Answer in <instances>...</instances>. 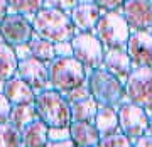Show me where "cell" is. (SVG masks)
Segmentation results:
<instances>
[{"label":"cell","instance_id":"obj_14","mask_svg":"<svg viewBox=\"0 0 152 147\" xmlns=\"http://www.w3.org/2000/svg\"><path fill=\"white\" fill-rule=\"evenodd\" d=\"M103 12L95 4H78L69 12V19L76 32H93Z\"/></svg>","mask_w":152,"mask_h":147},{"label":"cell","instance_id":"obj_31","mask_svg":"<svg viewBox=\"0 0 152 147\" xmlns=\"http://www.w3.org/2000/svg\"><path fill=\"white\" fill-rule=\"evenodd\" d=\"M12 105L9 103V100L4 97V93H0V125L9 122V115H10Z\"/></svg>","mask_w":152,"mask_h":147},{"label":"cell","instance_id":"obj_34","mask_svg":"<svg viewBox=\"0 0 152 147\" xmlns=\"http://www.w3.org/2000/svg\"><path fill=\"white\" fill-rule=\"evenodd\" d=\"M46 147H76L71 140H63V142H48Z\"/></svg>","mask_w":152,"mask_h":147},{"label":"cell","instance_id":"obj_28","mask_svg":"<svg viewBox=\"0 0 152 147\" xmlns=\"http://www.w3.org/2000/svg\"><path fill=\"white\" fill-rule=\"evenodd\" d=\"M69 140V127H54L48 129V142Z\"/></svg>","mask_w":152,"mask_h":147},{"label":"cell","instance_id":"obj_39","mask_svg":"<svg viewBox=\"0 0 152 147\" xmlns=\"http://www.w3.org/2000/svg\"><path fill=\"white\" fill-rule=\"evenodd\" d=\"M151 34H152V27H151Z\"/></svg>","mask_w":152,"mask_h":147},{"label":"cell","instance_id":"obj_24","mask_svg":"<svg viewBox=\"0 0 152 147\" xmlns=\"http://www.w3.org/2000/svg\"><path fill=\"white\" fill-rule=\"evenodd\" d=\"M0 147H22L20 130L9 122L0 125Z\"/></svg>","mask_w":152,"mask_h":147},{"label":"cell","instance_id":"obj_1","mask_svg":"<svg viewBox=\"0 0 152 147\" xmlns=\"http://www.w3.org/2000/svg\"><path fill=\"white\" fill-rule=\"evenodd\" d=\"M31 24L34 29V36L53 44L69 42L76 34L69 14L56 10V9L42 7L41 10L31 17Z\"/></svg>","mask_w":152,"mask_h":147},{"label":"cell","instance_id":"obj_16","mask_svg":"<svg viewBox=\"0 0 152 147\" xmlns=\"http://www.w3.org/2000/svg\"><path fill=\"white\" fill-rule=\"evenodd\" d=\"M4 97L9 100L10 105H26L34 103L36 91L31 86H27L20 78L14 76L4 83Z\"/></svg>","mask_w":152,"mask_h":147},{"label":"cell","instance_id":"obj_7","mask_svg":"<svg viewBox=\"0 0 152 147\" xmlns=\"http://www.w3.org/2000/svg\"><path fill=\"white\" fill-rule=\"evenodd\" d=\"M73 58L86 69H100L103 63L105 48L93 32H76L71 39Z\"/></svg>","mask_w":152,"mask_h":147},{"label":"cell","instance_id":"obj_11","mask_svg":"<svg viewBox=\"0 0 152 147\" xmlns=\"http://www.w3.org/2000/svg\"><path fill=\"white\" fill-rule=\"evenodd\" d=\"M125 51L134 68H152V34L151 31H132Z\"/></svg>","mask_w":152,"mask_h":147},{"label":"cell","instance_id":"obj_32","mask_svg":"<svg viewBox=\"0 0 152 147\" xmlns=\"http://www.w3.org/2000/svg\"><path fill=\"white\" fill-rule=\"evenodd\" d=\"M14 53H15L17 61H24L31 58V49H29V42L27 44H19L14 48Z\"/></svg>","mask_w":152,"mask_h":147},{"label":"cell","instance_id":"obj_35","mask_svg":"<svg viewBox=\"0 0 152 147\" xmlns=\"http://www.w3.org/2000/svg\"><path fill=\"white\" fill-rule=\"evenodd\" d=\"M9 12H10V9H9L7 0H0V22L4 20V17H5Z\"/></svg>","mask_w":152,"mask_h":147},{"label":"cell","instance_id":"obj_15","mask_svg":"<svg viewBox=\"0 0 152 147\" xmlns=\"http://www.w3.org/2000/svg\"><path fill=\"white\" fill-rule=\"evenodd\" d=\"M69 140L76 147H98L102 137L96 132L95 125L90 122H71Z\"/></svg>","mask_w":152,"mask_h":147},{"label":"cell","instance_id":"obj_10","mask_svg":"<svg viewBox=\"0 0 152 147\" xmlns=\"http://www.w3.org/2000/svg\"><path fill=\"white\" fill-rule=\"evenodd\" d=\"M118 12L130 31H151L152 0H125Z\"/></svg>","mask_w":152,"mask_h":147},{"label":"cell","instance_id":"obj_30","mask_svg":"<svg viewBox=\"0 0 152 147\" xmlns=\"http://www.w3.org/2000/svg\"><path fill=\"white\" fill-rule=\"evenodd\" d=\"M54 56L56 58H73V46L69 42H58L54 44Z\"/></svg>","mask_w":152,"mask_h":147},{"label":"cell","instance_id":"obj_8","mask_svg":"<svg viewBox=\"0 0 152 147\" xmlns=\"http://www.w3.org/2000/svg\"><path fill=\"white\" fill-rule=\"evenodd\" d=\"M118 113V130L130 140H135L139 137L149 134V112L130 103L124 102L117 108Z\"/></svg>","mask_w":152,"mask_h":147},{"label":"cell","instance_id":"obj_38","mask_svg":"<svg viewBox=\"0 0 152 147\" xmlns=\"http://www.w3.org/2000/svg\"><path fill=\"white\" fill-rule=\"evenodd\" d=\"M4 83L5 81H0V93H4Z\"/></svg>","mask_w":152,"mask_h":147},{"label":"cell","instance_id":"obj_20","mask_svg":"<svg viewBox=\"0 0 152 147\" xmlns=\"http://www.w3.org/2000/svg\"><path fill=\"white\" fill-rule=\"evenodd\" d=\"M19 61L15 58L14 48L0 41V81H7L15 76Z\"/></svg>","mask_w":152,"mask_h":147},{"label":"cell","instance_id":"obj_19","mask_svg":"<svg viewBox=\"0 0 152 147\" xmlns=\"http://www.w3.org/2000/svg\"><path fill=\"white\" fill-rule=\"evenodd\" d=\"M98 112V103L91 97L69 103V117L71 122H90L93 124V118Z\"/></svg>","mask_w":152,"mask_h":147},{"label":"cell","instance_id":"obj_9","mask_svg":"<svg viewBox=\"0 0 152 147\" xmlns=\"http://www.w3.org/2000/svg\"><path fill=\"white\" fill-rule=\"evenodd\" d=\"M34 37L31 19L15 12H9L0 22V39L5 44L15 48L19 44H27Z\"/></svg>","mask_w":152,"mask_h":147},{"label":"cell","instance_id":"obj_36","mask_svg":"<svg viewBox=\"0 0 152 147\" xmlns=\"http://www.w3.org/2000/svg\"><path fill=\"white\" fill-rule=\"evenodd\" d=\"M149 135H152V113L149 115Z\"/></svg>","mask_w":152,"mask_h":147},{"label":"cell","instance_id":"obj_13","mask_svg":"<svg viewBox=\"0 0 152 147\" xmlns=\"http://www.w3.org/2000/svg\"><path fill=\"white\" fill-rule=\"evenodd\" d=\"M102 69H105L112 76L117 78L120 83L125 85L129 75L134 69V64H132V59L129 58L125 49H105Z\"/></svg>","mask_w":152,"mask_h":147},{"label":"cell","instance_id":"obj_6","mask_svg":"<svg viewBox=\"0 0 152 147\" xmlns=\"http://www.w3.org/2000/svg\"><path fill=\"white\" fill-rule=\"evenodd\" d=\"M124 90L127 102L152 113V68H134Z\"/></svg>","mask_w":152,"mask_h":147},{"label":"cell","instance_id":"obj_12","mask_svg":"<svg viewBox=\"0 0 152 147\" xmlns=\"http://www.w3.org/2000/svg\"><path fill=\"white\" fill-rule=\"evenodd\" d=\"M15 76L20 78L27 86H31L36 93L44 91L49 88V80H48V64H44L37 59H24L19 61L17 64Z\"/></svg>","mask_w":152,"mask_h":147},{"label":"cell","instance_id":"obj_33","mask_svg":"<svg viewBox=\"0 0 152 147\" xmlns=\"http://www.w3.org/2000/svg\"><path fill=\"white\" fill-rule=\"evenodd\" d=\"M132 147H152V135L145 134V135L132 140Z\"/></svg>","mask_w":152,"mask_h":147},{"label":"cell","instance_id":"obj_25","mask_svg":"<svg viewBox=\"0 0 152 147\" xmlns=\"http://www.w3.org/2000/svg\"><path fill=\"white\" fill-rule=\"evenodd\" d=\"M98 147H132V140L125 137L122 132H117L108 137H102Z\"/></svg>","mask_w":152,"mask_h":147},{"label":"cell","instance_id":"obj_4","mask_svg":"<svg viewBox=\"0 0 152 147\" xmlns=\"http://www.w3.org/2000/svg\"><path fill=\"white\" fill-rule=\"evenodd\" d=\"M49 88L61 95L86 83V68L75 58H54L48 64Z\"/></svg>","mask_w":152,"mask_h":147},{"label":"cell","instance_id":"obj_23","mask_svg":"<svg viewBox=\"0 0 152 147\" xmlns=\"http://www.w3.org/2000/svg\"><path fill=\"white\" fill-rule=\"evenodd\" d=\"M7 4H9L10 12L31 19L36 12H39L44 7V0H7Z\"/></svg>","mask_w":152,"mask_h":147},{"label":"cell","instance_id":"obj_17","mask_svg":"<svg viewBox=\"0 0 152 147\" xmlns=\"http://www.w3.org/2000/svg\"><path fill=\"white\" fill-rule=\"evenodd\" d=\"M93 125L100 137H108L118 130V113L113 107H98V112L93 118Z\"/></svg>","mask_w":152,"mask_h":147},{"label":"cell","instance_id":"obj_27","mask_svg":"<svg viewBox=\"0 0 152 147\" xmlns=\"http://www.w3.org/2000/svg\"><path fill=\"white\" fill-rule=\"evenodd\" d=\"M64 98L68 103H75V102H80V100H85V98H90V90H88L86 83L81 85V86L75 88L71 91L64 93Z\"/></svg>","mask_w":152,"mask_h":147},{"label":"cell","instance_id":"obj_5","mask_svg":"<svg viewBox=\"0 0 152 147\" xmlns=\"http://www.w3.org/2000/svg\"><path fill=\"white\" fill-rule=\"evenodd\" d=\"M130 32V27L127 26L125 19L118 10L103 12L93 31V34L105 49H125Z\"/></svg>","mask_w":152,"mask_h":147},{"label":"cell","instance_id":"obj_29","mask_svg":"<svg viewBox=\"0 0 152 147\" xmlns=\"http://www.w3.org/2000/svg\"><path fill=\"white\" fill-rule=\"evenodd\" d=\"M125 0H93V4L102 12H117L122 9Z\"/></svg>","mask_w":152,"mask_h":147},{"label":"cell","instance_id":"obj_37","mask_svg":"<svg viewBox=\"0 0 152 147\" xmlns=\"http://www.w3.org/2000/svg\"><path fill=\"white\" fill-rule=\"evenodd\" d=\"M78 4H93V0H76Z\"/></svg>","mask_w":152,"mask_h":147},{"label":"cell","instance_id":"obj_2","mask_svg":"<svg viewBox=\"0 0 152 147\" xmlns=\"http://www.w3.org/2000/svg\"><path fill=\"white\" fill-rule=\"evenodd\" d=\"M86 86L90 97L98 103V107H113L118 108L125 100L124 83L105 69H86Z\"/></svg>","mask_w":152,"mask_h":147},{"label":"cell","instance_id":"obj_26","mask_svg":"<svg viewBox=\"0 0 152 147\" xmlns=\"http://www.w3.org/2000/svg\"><path fill=\"white\" fill-rule=\"evenodd\" d=\"M76 5H78L76 0H44L46 9H56V10L66 12V14H69Z\"/></svg>","mask_w":152,"mask_h":147},{"label":"cell","instance_id":"obj_18","mask_svg":"<svg viewBox=\"0 0 152 147\" xmlns=\"http://www.w3.org/2000/svg\"><path fill=\"white\" fill-rule=\"evenodd\" d=\"M22 147H46L48 144V127L41 120H34L20 130Z\"/></svg>","mask_w":152,"mask_h":147},{"label":"cell","instance_id":"obj_3","mask_svg":"<svg viewBox=\"0 0 152 147\" xmlns=\"http://www.w3.org/2000/svg\"><path fill=\"white\" fill-rule=\"evenodd\" d=\"M34 110H36L37 120H41L48 129L69 127L71 124L69 103L66 102L64 95H61L59 91H54L51 88L36 93Z\"/></svg>","mask_w":152,"mask_h":147},{"label":"cell","instance_id":"obj_21","mask_svg":"<svg viewBox=\"0 0 152 147\" xmlns=\"http://www.w3.org/2000/svg\"><path fill=\"white\" fill-rule=\"evenodd\" d=\"M37 118L36 117V110L34 103H26V105H12L10 115H9V124L14 125L15 129L22 130L26 125Z\"/></svg>","mask_w":152,"mask_h":147},{"label":"cell","instance_id":"obj_22","mask_svg":"<svg viewBox=\"0 0 152 147\" xmlns=\"http://www.w3.org/2000/svg\"><path fill=\"white\" fill-rule=\"evenodd\" d=\"M29 49H31V58L41 61L44 64H49L56 58L54 56V44L49 42V41H44V39L37 37V36H34L29 41Z\"/></svg>","mask_w":152,"mask_h":147}]
</instances>
